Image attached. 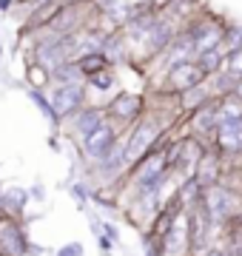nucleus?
Instances as JSON below:
<instances>
[{
	"mask_svg": "<svg viewBox=\"0 0 242 256\" xmlns=\"http://www.w3.org/2000/svg\"><path fill=\"white\" fill-rule=\"evenodd\" d=\"M26 86H34V88H48V86H52V80H48V72L43 68V66H38V63H32V60H28Z\"/></svg>",
	"mask_w": 242,
	"mask_h": 256,
	"instance_id": "nucleus-20",
	"label": "nucleus"
},
{
	"mask_svg": "<svg viewBox=\"0 0 242 256\" xmlns=\"http://www.w3.org/2000/svg\"><path fill=\"white\" fill-rule=\"evenodd\" d=\"M211 97H214V94H211V88H208V82H200V86H194V88H186V92L177 94V108L188 117V114H194L200 106H205Z\"/></svg>",
	"mask_w": 242,
	"mask_h": 256,
	"instance_id": "nucleus-12",
	"label": "nucleus"
},
{
	"mask_svg": "<svg viewBox=\"0 0 242 256\" xmlns=\"http://www.w3.org/2000/svg\"><path fill=\"white\" fill-rule=\"evenodd\" d=\"M222 48L216 46V48H208V52H200V54L194 57V63L200 66V72L205 74V80L211 77V74L220 72V66H222Z\"/></svg>",
	"mask_w": 242,
	"mask_h": 256,
	"instance_id": "nucleus-18",
	"label": "nucleus"
},
{
	"mask_svg": "<svg viewBox=\"0 0 242 256\" xmlns=\"http://www.w3.org/2000/svg\"><path fill=\"white\" fill-rule=\"evenodd\" d=\"M28 191L26 188H20V185H14V188H6L3 191V214L6 216H14V220H23V214H26L28 208Z\"/></svg>",
	"mask_w": 242,
	"mask_h": 256,
	"instance_id": "nucleus-14",
	"label": "nucleus"
},
{
	"mask_svg": "<svg viewBox=\"0 0 242 256\" xmlns=\"http://www.w3.org/2000/svg\"><path fill=\"white\" fill-rule=\"evenodd\" d=\"M28 236L23 222L14 216H0V256H28Z\"/></svg>",
	"mask_w": 242,
	"mask_h": 256,
	"instance_id": "nucleus-8",
	"label": "nucleus"
},
{
	"mask_svg": "<svg viewBox=\"0 0 242 256\" xmlns=\"http://www.w3.org/2000/svg\"><path fill=\"white\" fill-rule=\"evenodd\" d=\"M220 72H225V74H231V77H236V80H242V48H236V52H228V54L222 57Z\"/></svg>",
	"mask_w": 242,
	"mask_h": 256,
	"instance_id": "nucleus-21",
	"label": "nucleus"
},
{
	"mask_svg": "<svg viewBox=\"0 0 242 256\" xmlns=\"http://www.w3.org/2000/svg\"><path fill=\"white\" fill-rule=\"evenodd\" d=\"M106 120H108L106 117V106H83L72 120H66L63 126L68 128V134H72L74 142H83V140L88 137V134H94Z\"/></svg>",
	"mask_w": 242,
	"mask_h": 256,
	"instance_id": "nucleus-9",
	"label": "nucleus"
},
{
	"mask_svg": "<svg viewBox=\"0 0 242 256\" xmlns=\"http://www.w3.org/2000/svg\"><path fill=\"white\" fill-rule=\"evenodd\" d=\"M66 3H83V6H92V0H66Z\"/></svg>",
	"mask_w": 242,
	"mask_h": 256,
	"instance_id": "nucleus-29",
	"label": "nucleus"
},
{
	"mask_svg": "<svg viewBox=\"0 0 242 256\" xmlns=\"http://www.w3.org/2000/svg\"><path fill=\"white\" fill-rule=\"evenodd\" d=\"M200 205L205 208L208 220L214 222V228H225L234 216L242 214V194L234 191L231 185L216 182V185H211V188H202Z\"/></svg>",
	"mask_w": 242,
	"mask_h": 256,
	"instance_id": "nucleus-2",
	"label": "nucleus"
},
{
	"mask_svg": "<svg viewBox=\"0 0 242 256\" xmlns=\"http://www.w3.org/2000/svg\"><path fill=\"white\" fill-rule=\"evenodd\" d=\"M140 242H142V250H146V256H162V239H160L157 234H151L148 228H142Z\"/></svg>",
	"mask_w": 242,
	"mask_h": 256,
	"instance_id": "nucleus-22",
	"label": "nucleus"
},
{
	"mask_svg": "<svg viewBox=\"0 0 242 256\" xmlns=\"http://www.w3.org/2000/svg\"><path fill=\"white\" fill-rule=\"evenodd\" d=\"M26 97H28V102L34 106V108L46 117V122L52 128H60L63 126V120L57 117V111H54V106H52V100H48V94H46V88H34V86H26Z\"/></svg>",
	"mask_w": 242,
	"mask_h": 256,
	"instance_id": "nucleus-13",
	"label": "nucleus"
},
{
	"mask_svg": "<svg viewBox=\"0 0 242 256\" xmlns=\"http://www.w3.org/2000/svg\"><path fill=\"white\" fill-rule=\"evenodd\" d=\"M120 134H122L120 128L114 126V122H108V120H106V122H102V126L94 131V134H88L83 142H77V146H80V154H83V160H86L88 165H94V162H100V160H106V156H108L114 148L122 142Z\"/></svg>",
	"mask_w": 242,
	"mask_h": 256,
	"instance_id": "nucleus-5",
	"label": "nucleus"
},
{
	"mask_svg": "<svg viewBox=\"0 0 242 256\" xmlns=\"http://www.w3.org/2000/svg\"><path fill=\"white\" fill-rule=\"evenodd\" d=\"M180 28L188 34V40L194 43L196 54H200V52H208V48L220 46L222 32H225V20L220 18V14H214V12L200 9V12H194Z\"/></svg>",
	"mask_w": 242,
	"mask_h": 256,
	"instance_id": "nucleus-3",
	"label": "nucleus"
},
{
	"mask_svg": "<svg viewBox=\"0 0 242 256\" xmlns=\"http://www.w3.org/2000/svg\"><path fill=\"white\" fill-rule=\"evenodd\" d=\"M220 120H222V106H220V97H211L205 106H200L194 114H188V117H186L188 134H194V137L205 140V142L211 146L216 128H220Z\"/></svg>",
	"mask_w": 242,
	"mask_h": 256,
	"instance_id": "nucleus-6",
	"label": "nucleus"
},
{
	"mask_svg": "<svg viewBox=\"0 0 242 256\" xmlns=\"http://www.w3.org/2000/svg\"><path fill=\"white\" fill-rule=\"evenodd\" d=\"M28 196H34V200H46V191H43L40 185H34V188L28 191Z\"/></svg>",
	"mask_w": 242,
	"mask_h": 256,
	"instance_id": "nucleus-28",
	"label": "nucleus"
},
{
	"mask_svg": "<svg viewBox=\"0 0 242 256\" xmlns=\"http://www.w3.org/2000/svg\"><path fill=\"white\" fill-rule=\"evenodd\" d=\"M222 174H225V160L208 146V151H205V154L200 156V162L194 165L191 176L200 182V188H211V185H216L222 180Z\"/></svg>",
	"mask_w": 242,
	"mask_h": 256,
	"instance_id": "nucleus-11",
	"label": "nucleus"
},
{
	"mask_svg": "<svg viewBox=\"0 0 242 256\" xmlns=\"http://www.w3.org/2000/svg\"><path fill=\"white\" fill-rule=\"evenodd\" d=\"M68 194L74 196L80 208H86V202H92V185L88 182H68Z\"/></svg>",
	"mask_w": 242,
	"mask_h": 256,
	"instance_id": "nucleus-23",
	"label": "nucleus"
},
{
	"mask_svg": "<svg viewBox=\"0 0 242 256\" xmlns=\"http://www.w3.org/2000/svg\"><path fill=\"white\" fill-rule=\"evenodd\" d=\"M200 82H205V74L200 72V66H196L194 60H186V63H177V66H168L166 68V88L171 94L194 88Z\"/></svg>",
	"mask_w": 242,
	"mask_h": 256,
	"instance_id": "nucleus-10",
	"label": "nucleus"
},
{
	"mask_svg": "<svg viewBox=\"0 0 242 256\" xmlns=\"http://www.w3.org/2000/svg\"><path fill=\"white\" fill-rule=\"evenodd\" d=\"M48 100L54 106L57 117L66 122L83 106H88V88L86 86H48Z\"/></svg>",
	"mask_w": 242,
	"mask_h": 256,
	"instance_id": "nucleus-7",
	"label": "nucleus"
},
{
	"mask_svg": "<svg viewBox=\"0 0 242 256\" xmlns=\"http://www.w3.org/2000/svg\"><path fill=\"white\" fill-rule=\"evenodd\" d=\"M18 6V0H0V14H6V12H12Z\"/></svg>",
	"mask_w": 242,
	"mask_h": 256,
	"instance_id": "nucleus-27",
	"label": "nucleus"
},
{
	"mask_svg": "<svg viewBox=\"0 0 242 256\" xmlns=\"http://www.w3.org/2000/svg\"><path fill=\"white\" fill-rule=\"evenodd\" d=\"M77 68L86 74V77H92V74L102 72V68H114L112 63H108V57L102 54V52H83V54L74 57Z\"/></svg>",
	"mask_w": 242,
	"mask_h": 256,
	"instance_id": "nucleus-16",
	"label": "nucleus"
},
{
	"mask_svg": "<svg viewBox=\"0 0 242 256\" xmlns=\"http://www.w3.org/2000/svg\"><path fill=\"white\" fill-rule=\"evenodd\" d=\"M3 54H6V52H3V40H0V63H3Z\"/></svg>",
	"mask_w": 242,
	"mask_h": 256,
	"instance_id": "nucleus-30",
	"label": "nucleus"
},
{
	"mask_svg": "<svg viewBox=\"0 0 242 256\" xmlns=\"http://www.w3.org/2000/svg\"><path fill=\"white\" fill-rule=\"evenodd\" d=\"M83 242H66L63 248H57V254L54 256H83Z\"/></svg>",
	"mask_w": 242,
	"mask_h": 256,
	"instance_id": "nucleus-24",
	"label": "nucleus"
},
{
	"mask_svg": "<svg viewBox=\"0 0 242 256\" xmlns=\"http://www.w3.org/2000/svg\"><path fill=\"white\" fill-rule=\"evenodd\" d=\"M220 48H222V54L242 48V23L225 20V32H222V40H220Z\"/></svg>",
	"mask_w": 242,
	"mask_h": 256,
	"instance_id": "nucleus-19",
	"label": "nucleus"
},
{
	"mask_svg": "<svg viewBox=\"0 0 242 256\" xmlns=\"http://www.w3.org/2000/svg\"><path fill=\"white\" fill-rule=\"evenodd\" d=\"M48 80H52V86H86V74L77 68L74 60H68V63L52 68Z\"/></svg>",
	"mask_w": 242,
	"mask_h": 256,
	"instance_id": "nucleus-15",
	"label": "nucleus"
},
{
	"mask_svg": "<svg viewBox=\"0 0 242 256\" xmlns=\"http://www.w3.org/2000/svg\"><path fill=\"white\" fill-rule=\"evenodd\" d=\"M100 228H102V236H108V239H112V242H114V245L120 242V228H117L114 222H102Z\"/></svg>",
	"mask_w": 242,
	"mask_h": 256,
	"instance_id": "nucleus-25",
	"label": "nucleus"
},
{
	"mask_svg": "<svg viewBox=\"0 0 242 256\" xmlns=\"http://www.w3.org/2000/svg\"><path fill=\"white\" fill-rule=\"evenodd\" d=\"M146 111H148V97L142 92H114L106 102V117L120 131H128L137 120L146 117Z\"/></svg>",
	"mask_w": 242,
	"mask_h": 256,
	"instance_id": "nucleus-4",
	"label": "nucleus"
},
{
	"mask_svg": "<svg viewBox=\"0 0 242 256\" xmlns=\"http://www.w3.org/2000/svg\"><path fill=\"white\" fill-rule=\"evenodd\" d=\"M114 86H117V68H102V72L86 77V88L97 94H114Z\"/></svg>",
	"mask_w": 242,
	"mask_h": 256,
	"instance_id": "nucleus-17",
	"label": "nucleus"
},
{
	"mask_svg": "<svg viewBox=\"0 0 242 256\" xmlns=\"http://www.w3.org/2000/svg\"><path fill=\"white\" fill-rule=\"evenodd\" d=\"M97 245H100V250H102V254H112L114 242H112L108 236H102V234H100V236H97Z\"/></svg>",
	"mask_w": 242,
	"mask_h": 256,
	"instance_id": "nucleus-26",
	"label": "nucleus"
},
{
	"mask_svg": "<svg viewBox=\"0 0 242 256\" xmlns=\"http://www.w3.org/2000/svg\"><path fill=\"white\" fill-rule=\"evenodd\" d=\"M168 134H171V122H162V120L148 108L146 117L137 120V122L126 131V137H122V156H126V165L131 168L134 162H140L148 151L162 148L168 142Z\"/></svg>",
	"mask_w": 242,
	"mask_h": 256,
	"instance_id": "nucleus-1",
	"label": "nucleus"
}]
</instances>
